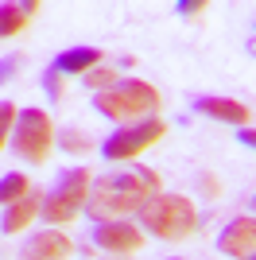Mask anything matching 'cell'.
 I'll list each match as a JSON object with an SVG mask.
<instances>
[{
  "instance_id": "6da1fadb",
  "label": "cell",
  "mask_w": 256,
  "mask_h": 260,
  "mask_svg": "<svg viewBox=\"0 0 256 260\" xmlns=\"http://www.w3.org/2000/svg\"><path fill=\"white\" fill-rule=\"evenodd\" d=\"M159 171L151 167H128V171H113L105 179H97L89 186V202L85 210L97 221H128V214H136L159 194Z\"/></svg>"
},
{
  "instance_id": "7a4b0ae2",
  "label": "cell",
  "mask_w": 256,
  "mask_h": 260,
  "mask_svg": "<svg viewBox=\"0 0 256 260\" xmlns=\"http://www.w3.org/2000/svg\"><path fill=\"white\" fill-rule=\"evenodd\" d=\"M97 109H101L109 120L136 124V120L155 117L163 109V101H159V89L155 86L140 82V78H128V82H117L113 89H101V93H97Z\"/></svg>"
},
{
  "instance_id": "3957f363",
  "label": "cell",
  "mask_w": 256,
  "mask_h": 260,
  "mask_svg": "<svg viewBox=\"0 0 256 260\" xmlns=\"http://www.w3.org/2000/svg\"><path fill=\"white\" fill-rule=\"evenodd\" d=\"M140 221H144V229L155 233L159 241H182V237H190L194 225H198V210H194L190 198L163 194L159 190L148 206L140 210Z\"/></svg>"
},
{
  "instance_id": "277c9868",
  "label": "cell",
  "mask_w": 256,
  "mask_h": 260,
  "mask_svg": "<svg viewBox=\"0 0 256 260\" xmlns=\"http://www.w3.org/2000/svg\"><path fill=\"white\" fill-rule=\"evenodd\" d=\"M89 186H93V179H89V171H85V167L66 171L62 179H58V186L43 198V217H47V221H54V225L70 221V217H74L78 210L89 202Z\"/></svg>"
},
{
  "instance_id": "5b68a950",
  "label": "cell",
  "mask_w": 256,
  "mask_h": 260,
  "mask_svg": "<svg viewBox=\"0 0 256 260\" xmlns=\"http://www.w3.org/2000/svg\"><path fill=\"white\" fill-rule=\"evenodd\" d=\"M51 144H54L51 117L43 109H23L20 117H16V128H12V148L27 163H43L51 155Z\"/></svg>"
},
{
  "instance_id": "8992f818",
  "label": "cell",
  "mask_w": 256,
  "mask_h": 260,
  "mask_svg": "<svg viewBox=\"0 0 256 260\" xmlns=\"http://www.w3.org/2000/svg\"><path fill=\"white\" fill-rule=\"evenodd\" d=\"M163 132H167V124H163L159 117H148V120H136V124H124V128H117L105 144H101V155H105V159H113V163L136 159V155L148 152L155 140H163Z\"/></svg>"
},
{
  "instance_id": "52a82bcc",
  "label": "cell",
  "mask_w": 256,
  "mask_h": 260,
  "mask_svg": "<svg viewBox=\"0 0 256 260\" xmlns=\"http://www.w3.org/2000/svg\"><path fill=\"white\" fill-rule=\"evenodd\" d=\"M217 249L233 260H256V217L241 214L217 233Z\"/></svg>"
},
{
  "instance_id": "ba28073f",
  "label": "cell",
  "mask_w": 256,
  "mask_h": 260,
  "mask_svg": "<svg viewBox=\"0 0 256 260\" xmlns=\"http://www.w3.org/2000/svg\"><path fill=\"white\" fill-rule=\"evenodd\" d=\"M93 245L105 252H117V256H128V252H136L144 245V233L132 221H97Z\"/></svg>"
},
{
  "instance_id": "9c48e42d",
  "label": "cell",
  "mask_w": 256,
  "mask_h": 260,
  "mask_svg": "<svg viewBox=\"0 0 256 260\" xmlns=\"http://www.w3.org/2000/svg\"><path fill=\"white\" fill-rule=\"evenodd\" d=\"M70 252H74V245H70L66 233H58V229H43V233H35V237L20 249V256L23 260H66Z\"/></svg>"
},
{
  "instance_id": "30bf717a",
  "label": "cell",
  "mask_w": 256,
  "mask_h": 260,
  "mask_svg": "<svg viewBox=\"0 0 256 260\" xmlns=\"http://www.w3.org/2000/svg\"><path fill=\"white\" fill-rule=\"evenodd\" d=\"M194 109H198L202 117L225 120V124H245V120L252 117V109H248L245 101H237V98H198Z\"/></svg>"
},
{
  "instance_id": "8fae6325",
  "label": "cell",
  "mask_w": 256,
  "mask_h": 260,
  "mask_svg": "<svg viewBox=\"0 0 256 260\" xmlns=\"http://www.w3.org/2000/svg\"><path fill=\"white\" fill-rule=\"evenodd\" d=\"M43 198H47L43 190H27L20 202L4 206V233H20V229L31 225L35 214H43Z\"/></svg>"
},
{
  "instance_id": "7c38bea8",
  "label": "cell",
  "mask_w": 256,
  "mask_h": 260,
  "mask_svg": "<svg viewBox=\"0 0 256 260\" xmlns=\"http://www.w3.org/2000/svg\"><path fill=\"white\" fill-rule=\"evenodd\" d=\"M97 62H101V47H74V51H66L54 58V70L58 74H89V70H97Z\"/></svg>"
},
{
  "instance_id": "4fadbf2b",
  "label": "cell",
  "mask_w": 256,
  "mask_h": 260,
  "mask_svg": "<svg viewBox=\"0 0 256 260\" xmlns=\"http://www.w3.org/2000/svg\"><path fill=\"white\" fill-rule=\"evenodd\" d=\"M35 12H39V0H27V4H0V39L20 35Z\"/></svg>"
},
{
  "instance_id": "5bb4252c",
  "label": "cell",
  "mask_w": 256,
  "mask_h": 260,
  "mask_svg": "<svg viewBox=\"0 0 256 260\" xmlns=\"http://www.w3.org/2000/svg\"><path fill=\"white\" fill-rule=\"evenodd\" d=\"M27 190H31L27 175H4V179H0V206H12V202H20Z\"/></svg>"
},
{
  "instance_id": "9a60e30c",
  "label": "cell",
  "mask_w": 256,
  "mask_h": 260,
  "mask_svg": "<svg viewBox=\"0 0 256 260\" xmlns=\"http://www.w3.org/2000/svg\"><path fill=\"white\" fill-rule=\"evenodd\" d=\"M16 117H20L16 105H12V101H0V148H4V140H8L12 128H16Z\"/></svg>"
},
{
  "instance_id": "2e32d148",
  "label": "cell",
  "mask_w": 256,
  "mask_h": 260,
  "mask_svg": "<svg viewBox=\"0 0 256 260\" xmlns=\"http://www.w3.org/2000/svg\"><path fill=\"white\" fill-rule=\"evenodd\" d=\"M62 148H66V152H89L93 144H89V136H85L82 128H70V132L62 136Z\"/></svg>"
},
{
  "instance_id": "e0dca14e",
  "label": "cell",
  "mask_w": 256,
  "mask_h": 260,
  "mask_svg": "<svg viewBox=\"0 0 256 260\" xmlns=\"http://www.w3.org/2000/svg\"><path fill=\"white\" fill-rule=\"evenodd\" d=\"M85 86H93V89H113V86H117V74H113V70H89V74H85Z\"/></svg>"
},
{
  "instance_id": "ac0fdd59",
  "label": "cell",
  "mask_w": 256,
  "mask_h": 260,
  "mask_svg": "<svg viewBox=\"0 0 256 260\" xmlns=\"http://www.w3.org/2000/svg\"><path fill=\"white\" fill-rule=\"evenodd\" d=\"M43 82H47V93H51L54 101L62 98V86H58V70H54V66H51V70H47V74H43Z\"/></svg>"
},
{
  "instance_id": "d6986e66",
  "label": "cell",
  "mask_w": 256,
  "mask_h": 260,
  "mask_svg": "<svg viewBox=\"0 0 256 260\" xmlns=\"http://www.w3.org/2000/svg\"><path fill=\"white\" fill-rule=\"evenodd\" d=\"M175 12H182V16H198V12H206V0H179Z\"/></svg>"
},
{
  "instance_id": "ffe728a7",
  "label": "cell",
  "mask_w": 256,
  "mask_h": 260,
  "mask_svg": "<svg viewBox=\"0 0 256 260\" xmlns=\"http://www.w3.org/2000/svg\"><path fill=\"white\" fill-rule=\"evenodd\" d=\"M16 70H20V58H16V54H12V58H4V62H0V86H4Z\"/></svg>"
},
{
  "instance_id": "44dd1931",
  "label": "cell",
  "mask_w": 256,
  "mask_h": 260,
  "mask_svg": "<svg viewBox=\"0 0 256 260\" xmlns=\"http://www.w3.org/2000/svg\"><path fill=\"white\" fill-rule=\"evenodd\" d=\"M237 140H241V144H248V148H256V128H245L241 136H237Z\"/></svg>"
},
{
  "instance_id": "7402d4cb",
  "label": "cell",
  "mask_w": 256,
  "mask_h": 260,
  "mask_svg": "<svg viewBox=\"0 0 256 260\" xmlns=\"http://www.w3.org/2000/svg\"><path fill=\"white\" fill-rule=\"evenodd\" d=\"M202 190H206V194H217V183H213L210 175H206V179H202Z\"/></svg>"
},
{
  "instance_id": "603a6c76",
  "label": "cell",
  "mask_w": 256,
  "mask_h": 260,
  "mask_svg": "<svg viewBox=\"0 0 256 260\" xmlns=\"http://www.w3.org/2000/svg\"><path fill=\"white\" fill-rule=\"evenodd\" d=\"M248 51H252V54H256V43H248Z\"/></svg>"
},
{
  "instance_id": "cb8c5ba5",
  "label": "cell",
  "mask_w": 256,
  "mask_h": 260,
  "mask_svg": "<svg viewBox=\"0 0 256 260\" xmlns=\"http://www.w3.org/2000/svg\"><path fill=\"white\" fill-rule=\"evenodd\" d=\"M252 210H256V198H252Z\"/></svg>"
},
{
  "instance_id": "d4e9b609",
  "label": "cell",
  "mask_w": 256,
  "mask_h": 260,
  "mask_svg": "<svg viewBox=\"0 0 256 260\" xmlns=\"http://www.w3.org/2000/svg\"><path fill=\"white\" fill-rule=\"evenodd\" d=\"M171 260H182V256H171Z\"/></svg>"
}]
</instances>
